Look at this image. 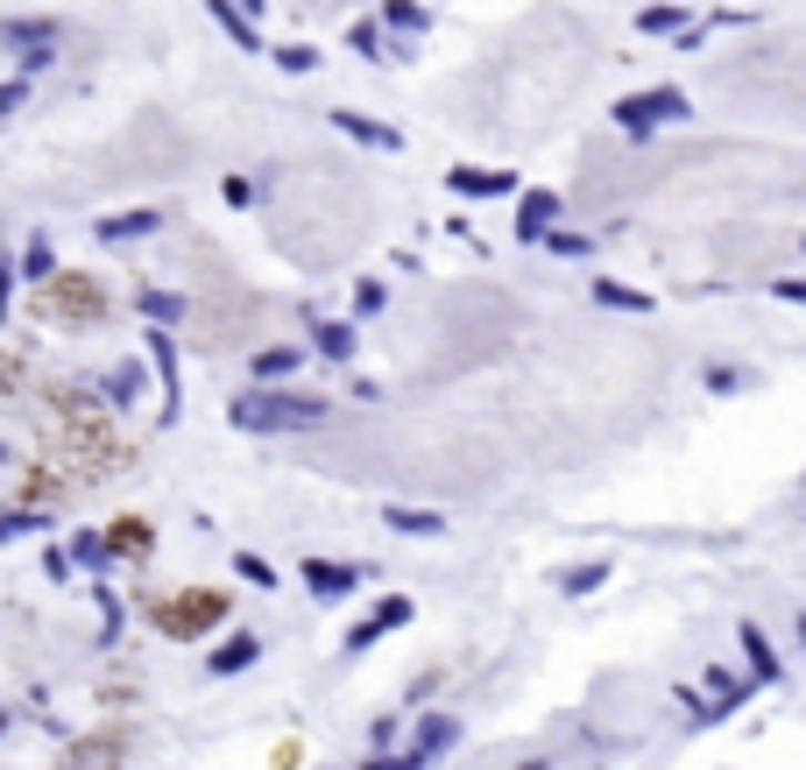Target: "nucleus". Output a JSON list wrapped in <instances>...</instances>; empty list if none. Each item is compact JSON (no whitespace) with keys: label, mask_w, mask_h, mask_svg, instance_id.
Returning <instances> with one entry per match:
<instances>
[{"label":"nucleus","mask_w":806,"mask_h":770,"mask_svg":"<svg viewBox=\"0 0 806 770\" xmlns=\"http://www.w3.org/2000/svg\"><path fill=\"white\" fill-rule=\"evenodd\" d=\"M142 615L163 629V637H178V644H191V637H205L213 622H226L234 615V594L226 587H184V594H142Z\"/></svg>","instance_id":"f257e3e1"},{"label":"nucleus","mask_w":806,"mask_h":770,"mask_svg":"<svg viewBox=\"0 0 806 770\" xmlns=\"http://www.w3.org/2000/svg\"><path fill=\"white\" fill-rule=\"evenodd\" d=\"M333 417V403L325 396H283V389H255L234 403V425L241 432H312Z\"/></svg>","instance_id":"f03ea898"},{"label":"nucleus","mask_w":806,"mask_h":770,"mask_svg":"<svg viewBox=\"0 0 806 770\" xmlns=\"http://www.w3.org/2000/svg\"><path fill=\"white\" fill-rule=\"evenodd\" d=\"M694 121V107L679 100V92H629V100H616V128L623 134H658V128H686Z\"/></svg>","instance_id":"7ed1b4c3"},{"label":"nucleus","mask_w":806,"mask_h":770,"mask_svg":"<svg viewBox=\"0 0 806 770\" xmlns=\"http://www.w3.org/2000/svg\"><path fill=\"white\" fill-rule=\"evenodd\" d=\"M57 770H128V728H92L57 757Z\"/></svg>","instance_id":"20e7f679"},{"label":"nucleus","mask_w":806,"mask_h":770,"mask_svg":"<svg viewBox=\"0 0 806 770\" xmlns=\"http://www.w3.org/2000/svg\"><path fill=\"white\" fill-rule=\"evenodd\" d=\"M304 587H312L319 601H347L361 587V566H347V558H304Z\"/></svg>","instance_id":"39448f33"},{"label":"nucleus","mask_w":806,"mask_h":770,"mask_svg":"<svg viewBox=\"0 0 806 770\" xmlns=\"http://www.w3.org/2000/svg\"><path fill=\"white\" fill-rule=\"evenodd\" d=\"M403 622H411V601H403V594H390L375 615H361V622L347 629V650H369V644H382V637H390V629H403Z\"/></svg>","instance_id":"423d86ee"},{"label":"nucleus","mask_w":806,"mask_h":770,"mask_svg":"<svg viewBox=\"0 0 806 770\" xmlns=\"http://www.w3.org/2000/svg\"><path fill=\"white\" fill-rule=\"evenodd\" d=\"M446 191H460V199H510L516 178L510 170H467L460 163V170H446Z\"/></svg>","instance_id":"0eeeda50"},{"label":"nucleus","mask_w":806,"mask_h":770,"mask_svg":"<svg viewBox=\"0 0 806 770\" xmlns=\"http://www.w3.org/2000/svg\"><path fill=\"white\" fill-rule=\"evenodd\" d=\"M736 644H743V665H750V679H757V686H778V679H785L778 650H772V637H764L757 622H743V637H736Z\"/></svg>","instance_id":"6e6552de"},{"label":"nucleus","mask_w":806,"mask_h":770,"mask_svg":"<svg viewBox=\"0 0 806 770\" xmlns=\"http://www.w3.org/2000/svg\"><path fill=\"white\" fill-rule=\"evenodd\" d=\"M552 220H560V191H531V199L516 205V241H545Z\"/></svg>","instance_id":"1a4fd4ad"},{"label":"nucleus","mask_w":806,"mask_h":770,"mask_svg":"<svg viewBox=\"0 0 806 770\" xmlns=\"http://www.w3.org/2000/svg\"><path fill=\"white\" fill-rule=\"evenodd\" d=\"M333 128H340V134H354L361 149H390V156H396V149H403V134H396V128H382V121H369V113H347V107H333Z\"/></svg>","instance_id":"9d476101"},{"label":"nucleus","mask_w":806,"mask_h":770,"mask_svg":"<svg viewBox=\"0 0 806 770\" xmlns=\"http://www.w3.org/2000/svg\"><path fill=\"white\" fill-rule=\"evenodd\" d=\"M149 234H163V213H157V205H142V213H113V220H100V241H107V247H121V241H149Z\"/></svg>","instance_id":"9b49d317"},{"label":"nucleus","mask_w":806,"mask_h":770,"mask_svg":"<svg viewBox=\"0 0 806 770\" xmlns=\"http://www.w3.org/2000/svg\"><path fill=\"white\" fill-rule=\"evenodd\" d=\"M0 43H8L14 57H36V50H57V22H36V14H22V22H0Z\"/></svg>","instance_id":"f8f14e48"},{"label":"nucleus","mask_w":806,"mask_h":770,"mask_svg":"<svg viewBox=\"0 0 806 770\" xmlns=\"http://www.w3.org/2000/svg\"><path fill=\"white\" fill-rule=\"evenodd\" d=\"M453 742H460V721L453 715H425V721H417V736H411V757L439 763V749H453Z\"/></svg>","instance_id":"ddd939ff"},{"label":"nucleus","mask_w":806,"mask_h":770,"mask_svg":"<svg viewBox=\"0 0 806 770\" xmlns=\"http://www.w3.org/2000/svg\"><path fill=\"white\" fill-rule=\"evenodd\" d=\"M255 658H262V637H248V629H241V637H226V650H213V658H205V671H213V679H226V671H248Z\"/></svg>","instance_id":"4468645a"},{"label":"nucleus","mask_w":806,"mask_h":770,"mask_svg":"<svg viewBox=\"0 0 806 770\" xmlns=\"http://www.w3.org/2000/svg\"><path fill=\"white\" fill-rule=\"evenodd\" d=\"M213 22L226 29V43H234V50H262V29L248 22V14L234 8V0H213Z\"/></svg>","instance_id":"2eb2a0df"},{"label":"nucleus","mask_w":806,"mask_h":770,"mask_svg":"<svg viewBox=\"0 0 806 770\" xmlns=\"http://www.w3.org/2000/svg\"><path fill=\"white\" fill-rule=\"evenodd\" d=\"M107 551H113V558H142V551H149V524H142V516L107 524Z\"/></svg>","instance_id":"dca6fc26"},{"label":"nucleus","mask_w":806,"mask_h":770,"mask_svg":"<svg viewBox=\"0 0 806 770\" xmlns=\"http://www.w3.org/2000/svg\"><path fill=\"white\" fill-rule=\"evenodd\" d=\"M382 524H390V530H403V537H439V530H446V516H432V509H382Z\"/></svg>","instance_id":"f3484780"},{"label":"nucleus","mask_w":806,"mask_h":770,"mask_svg":"<svg viewBox=\"0 0 806 770\" xmlns=\"http://www.w3.org/2000/svg\"><path fill=\"white\" fill-rule=\"evenodd\" d=\"M298 346H262V354H255V382H291L298 375Z\"/></svg>","instance_id":"a211bd4d"},{"label":"nucleus","mask_w":806,"mask_h":770,"mask_svg":"<svg viewBox=\"0 0 806 770\" xmlns=\"http://www.w3.org/2000/svg\"><path fill=\"white\" fill-rule=\"evenodd\" d=\"M594 304H608V312H651V297H644V291H629V283H616V276L594 283Z\"/></svg>","instance_id":"6ab92c4d"},{"label":"nucleus","mask_w":806,"mask_h":770,"mask_svg":"<svg viewBox=\"0 0 806 770\" xmlns=\"http://www.w3.org/2000/svg\"><path fill=\"white\" fill-rule=\"evenodd\" d=\"M637 29L644 36H672V43H679V36H686V8H644Z\"/></svg>","instance_id":"aec40b11"},{"label":"nucleus","mask_w":806,"mask_h":770,"mask_svg":"<svg viewBox=\"0 0 806 770\" xmlns=\"http://www.w3.org/2000/svg\"><path fill=\"white\" fill-rule=\"evenodd\" d=\"M319 354L325 361H354V333H347V325H333V318H319Z\"/></svg>","instance_id":"412c9836"},{"label":"nucleus","mask_w":806,"mask_h":770,"mask_svg":"<svg viewBox=\"0 0 806 770\" xmlns=\"http://www.w3.org/2000/svg\"><path fill=\"white\" fill-rule=\"evenodd\" d=\"M537 247H552L560 262H581V255H594V241H587V234H566V226H552V234L537 241Z\"/></svg>","instance_id":"4be33fe9"},{"label":"nucleus","mask_w":806,"mask_h":770,"mask_svg":"<svg viewBox=\"0 0 806 770\" xmlns=\"http://www.w3.org/2000/svg\"><path fill=\"white\" fill-rule=\"evenodd\" d=\"M276 71L304 79V71H319V50H312V43H283V50H276Z\"/></svg>","instance_id":"5701e85b"},{"label":"nucleus","mask_w":806,"mask_h":770,"mask_svg":"<svg viewBox=\"0 0 806 770\" xmlns=\"http://www.w3.org/2000/svg\"><path fill=\"white\" fill-rule=\"evenodd\" d=\"M234 573H241V580H255V587H269V594L283 587V580H276V566H269V558H255V551H241V558H234Z\"/></svg>","instance_id":"b1692460"},{"label":"nucleus","mask_w":806,"mask_h":770,"mask_svg":"<svg viewBox=\"0 0 806 770\" xmlns=\"http://www.w3.org/2000/svg\"><path fill=\"white\" fill-rule=\"evenodd\" d=\"M382 304H390V291H382L375 276H361V283H354V312H361V318H375Z\"/></svg>","instance_id":"393cba45"},{"label":"nucleus","mask_w":806,"mask_h":770,"mask_svg":"<svg viewBox=\"0 0 806 770\" xmlns=\"http://www.w3.org/2000/svg\"><path fill=\"white\" fill-rule=\"evenodd\" d=\"M602 580H608V566H602V558H594V566H573V573H566L560 587H566V594H594Z\"/></svg>","instance_id":"a878e982"},{"label":"nucleus","mask_w":806,"mask_h":770,"mask_svg":"<svg viewBox=\"0 0 806 770\" xmlns=\"http://www.w3.org/2000/svg\"><path fill=\"white\" fill-rule=\"evenodd\" d=\"M71 558H79V566H107L113 551H107V537H100V530H79V545H71Z\"/></svg>","instance_id":"bb28decb"},{"label":"nucleus","mask_w":806,"mask_h":770,"mask_svg":"<svg viewBox=\"0 0 806 770\" xmlns=\"http://www.w3.org/2000/svg\"><path fill=\"white\" fill-rule=\"evenodd\" d=\"M382 22H396V29H425V8H417V0H390V8H382Z\"/></svg>","instance_id":"cd10ccee"},{"label":"nucleus","mask_w":806,"mask_h":770,"mask_svg":"<svg viewBox=\"0 0 806 770\" xmlns=\"http://www.w3.org/2000/svg\"><path fill=\"white\" fill-rule=\"evenodd\" d=\"M22 276H36V283H43V276H57V255H50V241H36L29 255H22Z\"/></svg>","instance_id":"c85d7f7f"},{"label":"nucleus","mask_w":806,"mask_h":770,"mask_svg":"<svg viewBox=\"0 0 806 770\" xmlns=\"http://www.w3.org/2000/svg\"><path fill=\"white\" fill-rule=\"evenodd\" d=\"M361 770H432L425 757H411V749H403V757H375V763H361Z\"/></svg>","instance_id":"c756f323"},{"label":"nucleus","mask_w":806,"mask_h":770,"mask_svg":"<svg viewBox=\"0 0 806 770\" xmlns=\"http://www.w3.org/2000/svg\"><path fill=\"white\" fill-rule=\"evenodd\" d=\"M772 297H778V304H806V283H799V276H778Z\"/></svg>","instance_id":"7c9ffc66"},{"label":"nucleus","mask_w":806,"mask_h":770,"mask_svg":"<svg viewBox=\"0 0 806 770\" xmlns=\"http://www.w3.org/2000/svg\"><path fill=\"white\" fill-rule=\"evenodd\" d=\"M22 100H29V79H8V85H0V113H14Z\"/></svg>","instance_id":"2f4dec72"},{"label":"nucleus","mask_w":806,"mask_h":770,"mask_svg":"<svg viewBox=\"0 0 806 770\" xmlns=\"http://www.w3.org/2000/svg\"><path fill=\"white\" fill-rule=\"evenodd\" d=\"M354 50H361V57H382V36H375L369 22H354Z\"/></svg>","instance_id":"473e14b6"},{"label":"nucleus","mask_w":806,"mask_h":770,"mask_svg":"<svg viewBox=\"0 0 806 770\" xmlns=\"http://www.w3.org/2000/svg\"><path fill=\"white\" fill-rule=\"evenodd\" d=\"M142 312H149V318H178L184 304H178V297H142Z\"/></svg>","instance_id":"72a5a7b5"},{"label":"nucleus","mask_w":806,"mask_h":770,"mask_svg":"<svg viewBox=\"0 0 806 770\" xmlns=\"http://www.w3.org/2000/svg\"><path fill=\"white\" fill-rule=\"evenodd\" d=\"M226 205H255V184H248V178H226Z\"/></svg>","instance_id":"f704fd0d"},{"label":"nucleus","mask_w":806,"mask_h":770,"mask_svg":"<svg viewBox=\"0 0 806 770\" xmlns=\"http://www.w3.org/2000/svg\"><path fill=\"white\" fill-rule=\"evenodd\" d=\"M234 8H241V14H248V22H255V14H262V0H234Z\"/></svg>","instance_id":"c9c22d12"},{"label":"nucleus","mask_w":806,"mask_h":770,"mask_svg":"<svg viewBox=\"0 0 806 770\" xmlns=\"http://www.w3.org/2000/svg\"><path fill=\"white\" fill-rule=\"evenodd\" d=\"M516 770H552V757H531V763H516Z\"/></svg>","instance_id":"e433bc0d"},{"label":"nucleus","mask_w":806,"mask_h":770,"mask_svg":"<svg viewBox=\"0 0 806 770\" xmlns=\"http://www.w3.org/2000/svg\"><path fill=\"white\" fill-rule=\"evenodd\" d=\"M793 629H799V650H806V615H799V622H793Z\"/></svg>","instance_id":"4c0bfd02"},{"label":"nucleus","mask_w":806,"mask_h":770,"mask_svg":"<svg viewBox=\"0 0 806 770\" xmlns=\"http://www.w3.org/2000/svg\"><path fill=\"white\" fill-rule=\"evenodd\" d=\"M0 736H8V715H0Z\"/></svg>","instance_id":"58836bf2"},{"label":"nucleus","mask_w":806,"mask_h":770,"mask_svg":"<svg viewBox=\"0 0 806 770\" xmlns=\"http://www.w3.org/2000/svg\"><path fill=\"white\" fill-rule=\"evenodd\" d=\"M799 247H806V241H799Z\"/></svg>","instance_id":"ea45409f"}]
</instances>
